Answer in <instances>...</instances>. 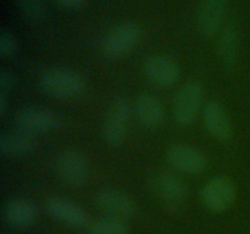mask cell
Masks as SVG:
<instances>
[{"label":"cell","instance_id":"ffe728a7","mask_svg":"<svg viewBox=\"0 0 250 234\" xmlns=\"http://www.w3.org/2000/svg\"><path fill=\"white\" fill-rule=\"evenodd\" d=\"M17 7L22 16L31 23H39L44 17L43 0H16Z\"/></svg>","mask_w":250,"mask_h":234},{"label":"cell","instance_id":"5b68a950","mask_svg":"<svg viewBox=\"0 0 250 234\" xmlns=\"http://www.w3.org/2000/svg\"><path fill=\"white\" fill-rule=\"evenodd\" d=\"M203 104V85L198 80H188L180 88L173 102V117L181 126L195 122Z\"/></svg>","mask_w":250,"mask_h":234},{"label":"cell","instance_id":"d6986e66","mask_svg":"<svg viewBox=\"0 0 250 234\" xmlns=\"http://www.w3.org/2000/svg\"><path fill=\"white\" fill-rule=\"evenodd\" d=\"M126 221L116 217H103L88 224V234H128Z\"/></svg>","mask_w":250,"mask_h":234},{"label":"cell","instance_id":"3957f363","mask_svg":"<svg viewBox=\"0 0 250 234\" xmlns=\"http://www.w3.org/2000/svg\"><path fill=\"white\" fill-rule=\"evenodd\" d=\"M55 168L59 178L70 187H82L89 179V160L76 148L62 149L56 155Z\"/></svg>","mask_w":250,"mask_h":234},{"label":"cell","instance_id":"ba28073f","mask_svg":"<svg viewBox=\"0 0 250 234\" xmlns=\"http://www.w3.org/2000/svg\"><path fill=\"white\" fill-rule=\"evenodd\" d=\"M15 122L17 128L33 136L48 133L60 126V118L55 112L37 106H27L20 110Z\"/></svg>","mask_w":250,"mask_h":234},{"label":"cell","instance_id":"603a6c76","mask_svg":"<svg viewBox=\"0 0 250 234\" xmlns=\"http://www.w3.org/2000/svg\"><path fill=\"white\" fill-rule=\"evenodd\" d=\"M56 1L67 10H77L84 6L88 0H56Z\"/></svg>","mask_w":250,"mask_h":234},{"label":"cell","instance_id":"9a60e30c","mask_svg":"<svg viewBox=\"0 0 250 234\" xmlns=\"http://www.w3.org/2000/svg\"><path fill=\"white\" fill-rule=\"evenodd\" d=\"M151 185L161 199L171 204H180L185 201L188 195L187 184L172 173H156L151 179Z\"/></svg>","mask_w":250,"mask_h":234},{"label":"cell","instance_id":"52a82bcc","mask_svg":"<svg viewBox=\"0 0 250 234\" xmlns=\"http://www.w3.org/2000/svg\"><path fill=\"white\" fill-rule=\"evenodd\" d=\"M166 160L173 170L185 175H200L208 167L204 154L188 144L177 143L166 150Z\"/></svg>","mask_w":250,"mask_h":234},{"label":"cell","instance_id":"8fae6325","mask_svg":"<svg viewBox=\"0 0 250 234\" xmlns=\"http://www.w3.org/2000/svg\"><path fill=\"white\" fill-rule=\"evenodd\" d=\"M45 209L53 218L70 227L82 228L89 224V217L87 212L80 205L71 200L53 196L46 200Z\"/></svg>","mask_w":250,"mask_h":234},{"label":"cell","instance_id":"7402d4cb","mask_svg":"<svg viewBox=\"0 0 250 234\" xmlns=\"http://www.w3.org/2000/svg\"><path fill=\"white\" fill-rule=\"evenodd\" d=\"M14 85V77L9 71H1L0 73V94H5L11 90Z\"/></svg>","mask_w":250,"mask_h":234},{"label":"cell","instance_id":"e0dca14e","mask_svg":"<svg viewBox=\"0 0 250 234\" xmlns=\"http://www.w3.org/2000/svg\"><path fill=\"white\" fill-rule=\"evenodd\" d=\"M219 56L227 70L232 71L237 65L239 53V32L234 23H229L221 31L219 39Z\"/></svg>","mask_w":250,"mask_h":234},{"label":"cell","instance_id":"4fadbf2b","mask_svg":"<svg viewBox=\"0 0 250 234\" xmlns=\"http://www.w3.org/2000/svg\"><path fill=\"white\" fill-rule=\"evenodd\" d=\"M227 0H200L197 9V24L202 34L214 36L224 23Z\"/></svg>","mask_w":250,"mask_h":234},{"label":"cell","instance_id":"5bb4252c","mask_svg":"<svg viewBox=\"0 0 250 234\" xmlns=\"http://www.w3.org/2000/svg\"><path fill=\"white\" fill-rule=\"evenodd\" d=\"M37 146L36 136L22 129H9L0 136V153L5 157H20L32 153Z\"/></svg>","mask_w":250,"mask_h":234},{"label":"cell","instance_id":"277c9868","mask_svg":"<svg viewBox=\"0 0 250 234\" xmlns=\"http://www.w3.org/2000/svg\"><path fill=\"white\" fill-rule=\"evenodd\" d=\"M131 114V104L126 98H116L115 101L110 105L102 129L103 138L107 144L120 145L124 143L128 133Z\"/></svg>","mask_w":250,"mask_h":234},{"label":"cell","instance_id":"cb8c5ba5","mask_svg":"<svg viewBox=\"0 0 250 234\" xmlns=\"http://www.w3.org/2000/svg\"><path fill=\"white\" fill-rule=\"evenodd\" d=\"M7 109V100L6 95L0 94V116H4Z\"/></svg>","mask_w":250,"mask_h":234},{"label":"cell","instance_id":"2e32d148","mask_svg":"<svg viewBox=\"0 0 250 234\" xmlns=\"http://www.w3.org/2000/svg\"><path fill=\"white\" fill-rule=\"evenodd\" d=\"M134 114L142 126L146 128H158L165 121V110L160 100L153 94L144 93L134 102Z\"/></svg>","mask_w":250,"mask_h":234},{"label":"cell","instance_id":"44dd1931","mask_svg":"<svg viewBox=\"0 0 250 234\" xmlns=\"http://www.w3.org/2000/svg\"><path fill=\"white\" fill-rule=\"evenodd\" d=\"M17 51V41L15 37L6 29L0 34V55L1 58H11Z\"/></svg>","mask_w":250,"mask_h":234},{"label":"cell","instance_id":"30bf717a","mask_svg":"<svg viewBox=\"0 0 250 234\" xmlns=\"http://www.w3.org/2000/svg\"><path fill=\"white\" fill-rule=\"evenodd\" d=\"M143 73L149 82L159 87H172L180 79L181 70L172 58L166 55H151L143 63Z\"/></svg>","mask_w":250,"mask_h":234},{"label":"cell","instance_id":"6da1fadb","mask_svg":"<svg viewBox=\"0 0 250 234\" xmlns=\"http://www.w3.org/2000/svg\"><path fill=\"white\" fill-rule=\"evenodd\" d=\"M42 92L59 100L75 99L85 90V82L81 75L65 67H55L43 73L39 79Z\"/></svg>","mask_w":250,"mask_h":234},{"label":"cell","instance_id":"8992f818","mask_svg":"<svg viewBox=\"0 0 250 234\" xmlns=\"http://www.w3.org/2000/svg\"><path fill=\"white\" fill-rule=\"evenodd\" d=\"M237 189L233 180L219 176L210 179L203 187L200 197L207 209L212 212H224L236 201Z\"/></svg>","mask_w":250,"mask_h":234},{"label":"cell","instance_id":"7c38bea8","mask_svg":"<svg viewBox=\"0 0 250 234\" xmlns=\"http://www.w3.org/2000/svg\"><path fill=\"white\" fill-rule=\"evenodd\" d=\"M203 121L205 128L214 138L227 141L232 138L233 127L224 105L219 101H208L203 109Z\"/></svg>","mask_w":250,"mask_h":234},{"label":"cell","instance_id":"9c48e42d","mask_svg":"<svg viewBox=\"0 0 250 234\" xmlns=\"http://www.w3.org/2000/svg\"><path fill=\"white\" fill-rule=\"evenodd\" d=\"M94 204L106 216L128 219L134 216L137 211L136 202L131 196L121 190L106 188L95 194Z\"/></svg>","mask_w":250,"mask_h":234},{"label":"cell","instance_id":"ac0fdd59","mask_svg":"<svg viewBox=\"0 0 250 234\" xmlns=\"http://www.w3.org/2000/svg\"><path fill=\"white\" fill-rule=\"evenodd\" d=\"M4 217L6 223L14 228H27L36 222L37 209L27 200H12L5 206Z\"/></svg>","mask_w":250,"mask_h":234},{"label":"cell","instance_id":"7a4b0ae2","mask_svg":"<svg viewBox=\"0 0 250 234\" xmlns=\"http://www.w3.org/2000/svg\"><path fill=\"white\" fill-rule=\"evenodd\" d=\"M143 38V28L134 21L122 22L109 31L102 44L105 58L119 60L128 55Z\"/></svg>","mask_w":250,"mask_h":234}]
</instances>
